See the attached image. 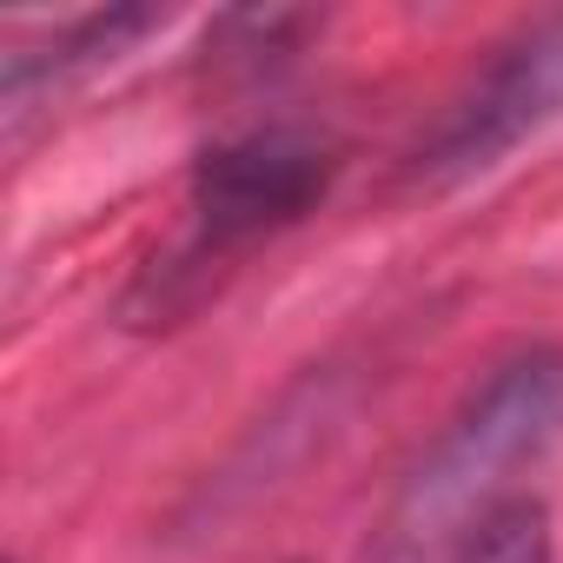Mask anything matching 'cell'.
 Here are the masks:
<instances>
[{
	"mask_svg": "<svg viewBox=\"0 0 563 563\" xmlns=\"http://www.w3.org/2000/svg\"><path fill=\"white\" fill-rule=\"evenodd\" d=\"M451 563H556L550 550V517L543 504L530 497H510V504H490L464 523Z\"/></svg>",
	"mask_w": 563,
	"mask_h": 563,
	"instance_id": "obj_4",
	"label": "cell"
},
{
	"mask_svg": "<svg viewBox=\"0 0 563 563\" xmlns=\"http://www.w3.org/2000/svg\"><path fill=\"white\" fill-rule=\"evenodd\" d=\"M332 179V146L292 126H258L225 140L192 173V239L179 265L225 258L278 225H292Z\"/></svg>",
	"mask_w": 563,
	"mask_h": 563,
	"instance_id": "obj_1",
	"label": "cell"
},
{
	"mask_svg": "<svg viewBox=\"0 0 563 563\" xmlns=\"http://www.w3.org/2000/svg\"><path fill=\"white\" fill-rule=\"evenodd\" d=\"M556 411H563V352L530 345L510 365H497L484 378V391L471 398V411L457 418V431L444 438V451H438V464L424 477V510L451 504L464 477L484 484L490 471H504L510 457H523L556 424Z\"/></svg>",
	"mask_w": 563,
	"mask_h": 563,
	"instance_id": "obj_3",
	"label": "cell"
},
{
	"mask_svg": "<svg viewBox=\"0 0 563 563\" xmlns=\"http://www.w3.org/2000/svg\"><path fill=\"white\" fill-rule=\"evenodd\" d=\"M563 113V14L517 34L418 146V179H471Z\"/></svg>",
	"mask_w": 563,
	"mask_h": 563,
	"instance_id": "obj_2",
	"label": "cell"
}]
</instances>
